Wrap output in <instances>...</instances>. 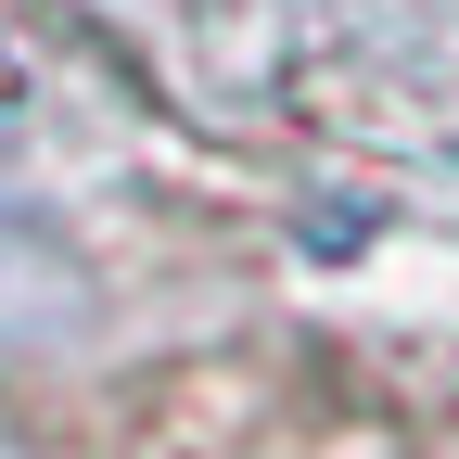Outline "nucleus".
<instances>
[{
  "instance_id": "f257e3e1",
  "label": "nucleus",
  "mask_w": 459,
  "mask_h": 459,
  "mask_svg": "<svg viewBox=\"0 0 459 459\" xmlns=\"http://www.w3.org/2000/svg\"><path fill=\"white\" fill-rule=\"evenodd\" d=\"M13 281H26V268H13V243H0V294H13Z\"/></svg>"
}]
</instances>
